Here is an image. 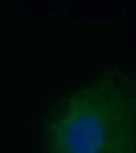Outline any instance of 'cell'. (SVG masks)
Returning a JSON list of instances; mask_svg holds the SVG:
<instances>
[{
	"instance_id": "cell-1",
	"label": "cell",
	"mask_w": 136,
	"mask_h": 153,
	"mask_svg": "<svg viewBox=\"0 0 136 153\" xmlns=\"http://www.w3.org/2000/svg\"><path fill=\"white\" fill-rule=\"evenodd\" d=\"M44 153H136V83L111 78L70 94L46 115Z\"/></svg>"
}]
</instances>
